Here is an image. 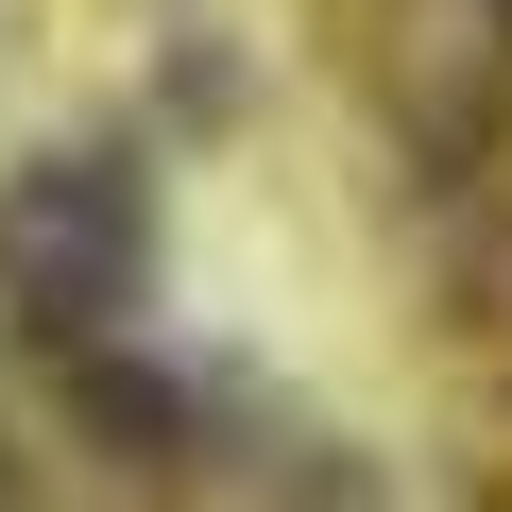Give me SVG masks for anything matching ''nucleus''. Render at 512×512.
<instances>
[{
    "label": "nucleus",
    "instance_id": "1",
    "mask_svg": "<svg viewBox=\"0 0 512 512\" xmlns=\"http://www.w3.org/2000/svg\"><path fill=\"white\" fill-rule=\"evenodd\" d=\"M0 308L35 342H120L137 325V171L120 154H35L0 171Z\"/></svg>",
    "mask_w": 512,
    "mask_h": 512
},
{
    "label": "nucleus",
    "instance_id": "2",
    "mask_svg": "<svg viewBox=\"0 0 512 512\" xmlns=\"http://www.w3.org/2000/svg\"><path fill=\"white\" fill-rule=\"evenodd\" d=\"M359 69H376V103L410 120V154L427 171H478V137H495V103H512V0H359Z\"/></svg>",
    "mask_w": 512,
    "mask_h": 512
}]
</instances>
